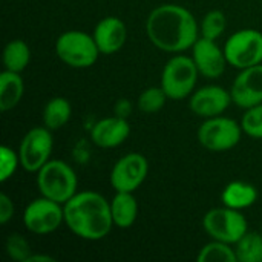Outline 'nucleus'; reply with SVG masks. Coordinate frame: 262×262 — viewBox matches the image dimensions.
Masks as SVG:
<instances>
[{
    "instance_id": "obj_1",
    "label": "nucleus",
    "mask_w": 262,
    "mask_h": 262,
    "mask_svg": "<svg viewBox=\"0 0 262 262\" xmlns=\"http://www.w3.org/2000/svg\"><path fill=\"white\" fill-rule=\"evenodd\" d=\"M146 34L155 48L170 54H181L192 49L200 38V26L187 8L177 3H164L149 14Z\"/></svg>"
},
{
    "instance_id": "obj_2",
    "label": "nucleus",
    "mask_w": 262,
    "mask_h": 262,
    "mask_svg": "<svg viewBox=\"0 0 262 262\" xmlns=\"http://www.w3.org/2000/svg\"><path fill=\"white\" fill-rule=\"evenodd\" d=\"M66 227L81 239L100 241L106 238L114 224L111 203L98 192H77L63 204Z\"/></svg>"
},
{
    "instance_id": "obj_3",
    "label": "nucleus",
    "mask_w": 262,
    "mask_h": 262,
    "mask_svg": "<svg viewBox=\"0 0 262 262\" xmlns=\"http://www.w3.org/2000/svg\"><path fill=\"white\" fill-rule=\"evenodd\" d=\"M37 187L41 196L64 204L77 193V173L66 161L49 160L37 172Z\"/></svg>"
},
{
    "instance_id": "obj_4",
    "label": "nucleus",
    "mask_w": 262,
    "mask_h": 262,
    "mask_svg": "<svg viewBox=\"0 0 262 262\" xmlns=\"http://www.w3.org/2000/svg\"><path fill=\"white\" fill-rule=\"evenodd\" d=\"M55 54L64 64L74 69H86L95 64L101 52L92 34L71 29L57 37Z\"/></svg>"
},
{
    "instance_id": "obj_5",
    "label": "nucleus",
    "mask_w": 262,
    "mask_h": 262,
    "mask_svg": "<svg viewBox=\"0 0 262 262\" xmlns=\"http://www.w3.org/2000/svg\"><path fill=\"white\" fill-rule=\"evenodd\" d=\"M200 71L192 57L184 54L172 55L163 68L160 86L170 100H184L196 88Z\"/></svg>"
},
{
    "instance_id": "obj_6",
    "label": "nucleus",
    "mask_w": 262,
    "mask_h": 262,
    "mask_svg": "<svg viewBox=\"0 0 262 262\" xmlns=\"http://www.w3.org/2000/svg\"><path fill=\"white\" fill-rule=\"evenodd\" d=\"M203 229L212 239L235 246L249 232V223L241 210L223 206L204 215Z\"/></svg>"
},
{
    "instance_id": "obj_7",
    "label": "nucleus",
    "mask_w": 262,
    "mask_h": 262,
    "mask_svg": "<svg viewBox=\"0 0 262 262\" xmlns=\"http://www.w3.org/2000/svg\"><path fill=\"white\" fill-rule=\"evenodd\" d=\"M227 63L236 69H246L262 63V32L246 28L233 32L224 43Z\"/></svg>"
},
{
    "instance_id": "obj_8",
    "label": "nucleus",
    "mask_w": 262,
    "mask_h": 262,
    "mask_svg": "<svg viewBox=\"0 0 262 262\" xmlns=\"http://www.w3.org/2000/svg\"><path fill=\"white\" fill-rule=\"evenodd\" d=\"M241 123L218 115L206 118V121L198 129L200 144L210 152H226L233 149L243 137Z\"/></svg>"
},
{
    "instance_id": "obj_9",
    "label": "nucleus",
    "mask_w": 262,
    "mask_h": 262,
    "mask_svg": "<svg viewBox=\"0 0 262 262\" xmlns=\"http://www.w3.org/2000/svg\"><path fill=\"white\" fill-rule=\"evenodd\" d=\"M54 147L52 130L46 126L32 127L25 134L18 146L20 166L31 173H37L49 160Z\"/></svg>"
},
{
    "instance_id": "obj_10",
    "label": "nucleus",
    "mask_w": 262,
    "mask_h": 262,
    "mask_svg": "<svg viewBox=\"0 0 262 262\" xmlns=\"http://www.w3.org/2000/svg\"><path fill=\"white\" fill-rule=\"evenodd\" d=\"M23 223L26 230L34 235H49L64 224L63 204L46 196L32 200L25 209Z\"/></svg>"
},
{
    "instance_id": "obj_11",
    "label": "nucleus",
    "mask_w": 262,
    "mask_h": 262,
    "mask_svg": "<svg viewBox=\"0 0 262 262\" xmlns=\"http://www.w3.org/2000/svg\"><path fill=\"white\" fill-rule=\"evenodd\" d=\"M149 161L138 152L123 155L111 170V184L115 192H135L147 178Z\"/></svg>"
},
{
    "instance_id": "obj_12",
    "label": "nucleus",
    "mask_w": 262,
    "mask_h": 262,
    "mask_svg": "<svg viewBox=\"0 0 262 262\" xmlns=\"http://www.w3.org/2000/svg\"><path fill=\"white\" fill-rule=\"evenodd\" d=\"M232 103L230 91L218 84H209L193 91L189 100V107L195 115L206 120L223 115Z\"/></svg>"
},
{
    "instance_id": "obj_13",
    "label": "nucleus",
    "mask_w": 262,
    "mask_h": 262,
    "mask_svg": "<svg viewBox=\"0 0 262 262\" xmlns=\"http://www.w3.org/2000/svg\"><path fill=\"white\" fill-rule=\"evenodd\" d=\"M230 94L233 103L244 111L262 103V63L241 69L232 83Z\"/></svg>"
},
{
    "instance_id": "obj_14",
    "label": "nucleus",
    "mask_w": 262,
    "mask_h": 262,
    "mask_svg": "<svg viewBox=\"0 0 262 262\" xmlns=\"http://www.w3.org/2000/svg\"><path fill=\"white\" fill-rule=\"evenodd\" d=\"M192 58L200 71V75L206 78H218L224 74L227 63L224 48H220L216 40L201 37L192 46Z\"/></svg>"
},
{
    "instance_id": "obj_15",
    "label": "nucleus",
    "mask_w": 262,
    "mask_h": 262,
    "mask_svg": "<svg viewBox=\"0 0 262 262\" xmlns=\"http://www.w3.org/2000/svg\"><path fill=\"white\" fill-rule=\"evenodd\" d=\"M130 135V124L124 117H106L98 120L91 129V140L97 147L114 149L121 146Z\"/></svg>"
},
{
    "instance_id": "obj_16",
    "label": "nucleus",
    "mask_w": 262,
    "mask_h": 262,
    "mask_svg": "<svg viewBox=\"0 0 262 262\" xmlns=\"http://www.w3.org/2000/svg\"><path fill=\"white\" fill-rule=\"evenodd\" d=\"M92 35L100 52L104 55H111L118 52L124 46L127 38V28L121 18L115 15H107L95 25Z\"/></svg>"
},
{
    "instance_id": "obj_17",
    "label": "nucleus",
    "mask_w": 262,
    "mask_h": 262,
    "mask_svg": "<svg viewBox=\"0 0 262 262\" xmlns=\"http://www.w3.org/2000/svg\"><path fill=\"white\" fill-rule=\"evenodd\" d=\"M111 212L115 227L130 229L138 218V203L134 192H117L111 201Z\"/></svg>"
},
{
    "instance_id": "obj_18",
    "label": "nucleus",
    "mask_w": 262,
    "mask_h": 262,
    "mask_svg": "<svg viewBox=\"0 0 262 262\" xmlns=\"http://www.w3.org/2000/svg\"><path fill=\"white\" fill-rule=\"evenodd\" d=\"M258 200V190L253 184L246 181H232L221 192L223 206L244 210L252 207Z\"/></svg>"
},
{
    "instance_id": "obj_19",
    "label": "nucleus",
    "mask_w": 262,
    "mask_h": 262,
    "mask_svg": "<svg viewBox=\"0 0 262 262\" xmlns=\"http://www.w3.org/2000/svg\"><path fill=\"white\" fill-rule=\"evenodd\" d=\"M25 81L18 72L3 71L0 74V111L8 112L14 109L23 98Z\"/></svg>"
},
{
    "instance_id": "obj_20",
    "label": "nucleus",
    "mask_w": 262,
    "mask_h": 262,
    "mask_svg": "<svg viewBox=\"0 0 262 262\" xmlns=\"http://www.w3.org/2000/svg\"><path fill=\"white\" fill-rule=\"evenodd\" d=\"M71 115H72V106L69 100H66L64 97H54L43 107V114H41L43 126H46L49 130H58L68 124Z\"/></svg>"
},
{
    "instance_id": "obj_21",
    "label": "nucleus",
    "mask_w": 262,
    "mask_h": 262,
    "mask_svg": "<svg viewBox=\"0 0 262 262\" xmlns=\"http://www.w3.org/2000/svg\"><path fill=\"white\" fill-rule=\"evenodd\" d=\"M31 60V49L21 38H14L5 45L3 49V66L6 71L21 74Z\"/></svg>"
},
{
    "instance_id": "obj_22",
    "label": "nucleus",
    "mask_w": 262,
    "mask_h": 262,
    "mask_svg": "<svg viewBox=\"0 0 262 262\" xmlns=\"http://www.w3.org/2000/svg\"><path fill=\"white\" fill-rule=\"evenodd\" d=\"M235 252L238 262H262V235L247 232L235 244Z\"/></svg>"
},
{
    "instance_id": "obj_23",
    "label": "nucleus",
    "mask_w": 262,
    "mask_h": 262,
    "mask_svg": "<svg viewBox=\"0 0 262 262\" xmlns=\"http://www.w3.org/2000/svg\"><path fill=\"white\" fill-rule=\"evenodd\" d=\"M198 262H238L236 258V252L232 247V244L223 243V241H210L209 244H206L198 256Z\"/></svg>"
},
{
    "instance_id": "obj_24",
    "label": "nucleus",
    "mask_w": 262,
    "mask_h": 262,
    "mask_svg": "<svg viewBox=\"0 0 262 262\" xmlns=\"http://www.w3.org/2000/svg\"><path fill=\"white\" fill-rule=\"evenodd\" d=\"M167 100L169 97L161 86H150L140 94L137 100V107L143 114H157L166 106Z\"/></svg>"
},
{
    "instance_id": "obj_25",
    "label": "nucleus",
    "mask_w": 262,
    "mask_h": 262,
    "mask_svg": "<svg viewBox=\"0 0 262 262\" xmlns=\"http://www.w3.org/2000/svg\"><path fill=\"white\" fill-rule=\"evenodd\" d=\"M226 26H227V18L224 12L220 9H212L201 20L200 35L210 40H218L226 31Z\"/></svg>"
},
{
    "instance_id": "obj_26",
    "label": "nucleus",
    "mask_w": 262,
    "mask_h": 262,
    "mask_svg": "<svg viewBox=\"0 0 262 262\" xmlns=\"http://www.w3.org/2000/svg\"><path fill=\"white\" fill-rule=\"evenodd\" d=\"M5 250H6V255H8L12 261L17 262H28L29 256L32 255V250H31L29 243H28V241L25 239V236L20 235V233H11V235L6 238Z\"/></svg>"
},
{
    "instance_id": "obj_27",
    "label": "nucleus",
    "mask_w": 262,
    "mask_h": 262,
    "mask_svg": "<svg viewBox=\"0 0 262 262\" xmlns=\"http://www.w3.org/2000/svg\"><path fill=\"white\" fill-rule=\"evenodd\" d=\"M241 127L246 135L262 140V103L246 109L241 118Z\"/></svg>"
},
{
    "instance_id": "obj_28",
    "label": "nucleus",
    "mask_w": 262,
    "mask_h": 262,
    "mask_svg": "<svg viewBox=\"0 0 262 262\" xmlns=\"http://www.w3.org/2000/svg\"><path fill=\"white\" fill-rule=\"evenodd\" d=\"M20 166L18 152L12 150L8 146L0 147V181L6 183L15 173L17 167Z\"/></svg>"
},
{
    "instance_id": "obj_29",
    "label": "nucleus",
    "mask_w": 262,
    "mask_h": 262,
    "mask_svg": "<svg viewBox=\"0 0 262 262\" xmlns=\"http://www.w3.org/2000/svg\"><path fill=\"white\" fill-rule=\"evenodd\" d=\"M14 203L12 200L6 195L2 193L0 195V224H8L9 220H12L14 216Z\"/></svg>"
},
{
    "instance_id": "obj_30",
    "label": "nucleus",
    "mask_w": 262,
    "mask_h": 262,
    "mask_svg": "<svg viewBox=\"0 0 262 262\" xmlns=\"http://www.w3.org/2000/svg\"><path fill=\"white\" fill-rule=\"evenodd\" d=\"M55 261V258H52V256H49V255H31L29 256V259L28 262H54Z\"/></svg>"
}]
</instances>
